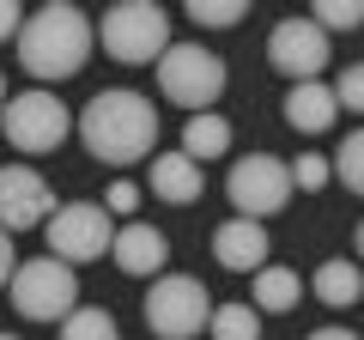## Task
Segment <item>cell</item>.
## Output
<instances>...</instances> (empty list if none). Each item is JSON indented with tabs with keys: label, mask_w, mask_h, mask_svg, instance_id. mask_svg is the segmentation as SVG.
Returning a JSON list of instances; mask_svg holds the SVG:
<instances>
[{
	"label": "cell",
	"mask_w": 364,
	"mask_h": 340,
	"mask_svg": "<svg viewBox=\"0 0 364 340\" xmlns=\"http://www.w3.org/2000/svg\"><path fill=\"white\" fill-rule=\"evenodd\" d=\"M104 201H109L104 213H116V219H134V213H140V183H128V176H116V183L104 188Z\"/></svg>",
	"instance_id": "cell-26"
},
{
	"label": "cell",
	"mask_w": 364,
	"mask_h": 340,
	"mask_svg": "<svg viewBox=\"0 0 364 340\" xmlns=\"http://www.w3.org/2000/svg\"><path fill=\"white\" fill-rule=\"evenodd\" d=\"M328 31L322 25H310V18H279L273 25V37H267V61L279 67V73L291 79V85H304V79H316L328 67Z\"/></svg>",
	"instance_id": "cell-10"
},
{
	"label": "cell",
	"mask_w": 364,
	"mask_h": 340,
	"mask_svg": "<svg viewBox=\"0 0 364 340\" xmlns=\"http://www.w3.org/2000/svg\"><path fill=\"white\" fill-rule=\"evenodd\" d=\"M225 195H231L237 219H273V213H286L291 207V170L279 164V158L267 152H249L231 164V176H225Z\"/></svg>",
	"instance_id": "cell-8"
},
{
	"label": "cell",
	"mask_w": 364,
	"mask_h": 340,
	"mask_svg": "<svg viewBox=\"0 0 364 340\" xmlns=\"http://www.w3.org/2000/svg\"><path fill=\"white\" fill-rule=\"evenodd\" d=\"M328 92H334V104H340V110H352V116H364V61L340 67V79L328 85Z\"/></svg>",
	"instance_id": "cell-25"
},
{
	"label": "cell",
	"mask_w": 364,
	"mask_h": 340,
	"mask_svg": "<svg viewBox=\"0 0 364 340\" xmlns=\"http://www.w3.org/2000/svg\"><path fill=\"white\" fill-rule=\"evenodd\" d=\"M310 25H322L328 37H334V31H358L364 25V0H316Z\"/></svg>",
	"instance_id": "cell-23"
},
{
	"label": "cell",
	"mask_w": 364,
	"mask_h": 340,
	"mask_svg": "<svg viewBox=\"0 0 364 340\" xmlns=\"http://www.w3.org/2000/svg\"><path fill=\"white\" fill-rule=\"evenodd\" d=\"M334 116H340V104H334V92H328L322 79H304V85H291V92H286V122L298 134H328V128H334Z\"/></svg>",
	"instance_id": "cell-15"
},
{
	"label": "cell",
	"mask_w": 364,
	"mask_h": 340,
	"mask_svg": "<svg viewBox=\"0 0 364 340\" xmlns=\"http://www.w3.org/2000/svg\"><path fill=\"white\" fill-rule=\"evenodd\" d=\"M0 134L13 140V152H55V146L73 134V116L55 92H13L0 104Z\"/></svg>",
	"instance_id": "cell-7"
},
{
	"label": "cell",
	"mask_w": 364,
	"mask_h": 340,
	"mask_svg": "<svg viewBox=\"0 0 364 340\" xmlns=\"http://www.w3.org/2000/svg\"><path fill=\"white\" fill-rule=\"evenodd\" d=\"M109 255H116L122 274L158 280V274H164V262H170V237L158 231V225H146V219H128L116 237H109Z\"/></svg>",
	"instance_id": "cell-12"
},
{
	"label": "cell",
	"mask_w": 364,
	"mask_h": 340,
	"mask_svg": "<svg viewBox=\"0 0 364 340\" xmlns=\"http://www.w3.org/2000/svg\"><path fill=\"white\" fill-rule=\"evenodd\" d=\"M0 104H6V73H0Z\"/></svg>",
	"instance_id": "cell-31"
},
{
	"label": "cell",
	"mask_w": 364,
	"mask_h": 340,
	"mask_svg": "<svg viewBox=\"0 0 364 340\" xmlns=\"http://www.w3.org/2000/svg\"><path fill=\"white\" fill-rule=\"evenodd\" d=\"M328 164H334V176L352 188V195H364V128H352L346 140L334 146V158H328Z\"/></svg>",
	"instance_id": "cell-21"
},
{
	"label": "cell",
	"mask_w": 364,
	"mask_h": 340,
	"mask_svg": "<svg viewBox=\"0 0 364 340\" xmlns=\"http://www.w3.org/2000/svg\"><path fill=\"white\" fill-rule=\"evenodd\" d=\"M146 188L158 201H170V207H195L200 201V164L182 158V152H158L152 170H146Z\"/></svg>",
	"instance_id": "cell-14"
},
{
	"label": "cell",
	"mask_w": 364,
	"mask_h": 340,
	"mask_svg": "<svg viewBox=\"0 0 364 340\" xmlns=\"http://www.w3.org/2000/svg\"><path fill=\"white\" fill-rule=\"evenodd\" d=\"M249 310L255 316H286V310H298V298H304V280L291 274V267H261L255 274V292H249Z\"/></svg>",
	"instance_id": "cell-18"
},
{
	"label": "cell",
	"mask_w": 364,
	"mask_h": 340,
	"mask_svg": "<svg viewBox=\"0 0 364 340\" xmlns=\"http://www.w3.org/2000/svg\"><path fill=\"white\" fill-rule=\"evenodd\" d=\"M91 43H97L91 18L79 6H67V0H49L18 25V61H25L31 79L55 85V79H73L91 61Z\"/></svg>",
	"instance_id": "cell-2"
},
{
	"label": "cell",
	"mask_w": 364,
	"mask_h": 340,
	"mask_svg": "<svg viewBox=\"0 0 364 340\" xmlns=\"http://www.w3.org/2000/svg\"><path fill=\"white\" fill-rule=\"evenodd\" d=\"M352 249H358V255H364V219H358V237H352Z\"/></svg>",
	"instance_id": "cell-30"
},
{
	"label": "cell",
	"mask_w": 364,
	"mask_h": 340,
	"mask_svg": "<svg viewBox=\"0 0 364 340\" xmlns=\"http://www.w3.org/2000/svg\"><path fill=\"white\" fill-rule=\"evenodd\" d=\"M18 25H25L18 0H0V43H6V37H18Z\"/></svg>",
	"instance_id": "cell-27"
},
{
	"label": "cell",
	"mask_w": 364,
	"mask_h": 340,
	"mask_svg": "<svg viewBox=\"0 0 364 340\" xmlns=\"http://www.w3.org/2000/svg\"><path fill=\"white\" fill-rule=\"evenodd\" d=\"M267 225L255 219H225L219 231H213V255H219V267H231V274H261L267 267Z\"/></svg>",
	"instance_id": "cell-13"
},
{
	"label": "cell",
	"mask_w": 364,
	"mask_h": 340,
	"mask_svg": "<svg viewBox=\"0 0 364 340\" xmlns=\"http://www.w3.org/2000/svg\"><path fill=\"white\" fill-rule=\"evenodd\" d=\"M225 61L213 49H200V43H170L164 55H158V92L170 97V104H182L188 116H200V110L219 104L225 92Z\"/></svg>",
	"instance_id": "cell-3"
},
{
	"label": "cell",
	"mask_w": 364,
	"mask_h": 340,
	"mask_svg": "<svg viewBox=\"0 0 364 340\" xmlns=\"http://www.w3.org/2000/svg\"><path fill=\"white\" fill-rule=\"evenodd\" d=\"M55 207H61V201H55V188L43 183V170H31V164H0V231H6V237L43 225Z\"/></svg>",
	"instance_id": "cell-11"
},
{
	"label": "cell",
	"mask_w": 364,
	"mask_h": 340,
	"mask_svg": "<svg viewBox=\"0 0 364 340\" xmlns=\"http://www.w3.org/2000/svg\"><path fill=\"white\" fill-rule=\"evenodd\" d=\"M286 170H291V188H304V195H316V188L334 183V164H328V152H304L298 164H286Z\"/></svg>",
	"instance_id": "cell-24"
},
{
	"label": "cell",
	"mask_w": 364,
	"mask_h": 340,
	"mask_svg": "<svg viewBox=\"0 0 364 340\" xmlns=\"http://www.w3.org/2000/svg\"><path fill=\"white\" fill-rule=\"evenodd\" d=\"M6 280H13V237L0 231V286H6Z\"/></svg>",
	"instance_id": "cell-28"
},
{
	"label": "cell",
	"mask_w": 364,
	"mask_h": 340,
	"mask_svg": "<svg viewBox=\"0 0 364 340\" xmlns=\"http://www.w3.org/2000/svg\"><path fill=\"white\" fill-rule=\"evenodd\" d=\"M310 340H364V334H352V328H334V322H328V328H316Z\"/></svg>",
	"instance_id": "cell-29"
},
{
	"label": "cell",
	"mask_w": 364,
	"mask_h": 340,
	"mask_svg": "<svg viewBox=\"0 0 364 340\" xmlns=\"http://www.w3.org/2000/svg\"><path fill=\"white\" fill-rule=\"evenodd\" d=\"M6 292H13V310L25 316V322H67V316L79 310V280H73V267L55 262V255L18 262L13 280H6Z\"/></svg>",
	"instance_id": "cell-4"
},
{
	"label": "cell",
	"mask_w": 364,
	"mask_h": 340,
	"mask_svg": "<svg viewBox=\"0 0 364 340\" xmlns=\"http://www.w3.org/2000/svg\"><path fill=\"white\" fill-rule=\"evenodd\" d=\"M79 140H85V152L97 164H116V170L140 164L158 146V110L128 85H109V92H97L79 110Z\"/></svg>",
	"instance_id": "cell-1"
},
{
	"label": "cell",
	"mask_w": 364,
	"mask_h": 340,
	"mask_svg": "<svg viewBox=\"0 0 364 340\" xmlns=\"http://www.w3.org/2000/svg\"><path fill=\"white\" fill-rule=\"evenodd\" d=\"M61 340H122V328H116V316H109V310L79 304V310L61 322Z\"/></svg>",
	"instance_id": "cell-20"
},
{
	"label": "cell",
	"mask_w": 364,
	"mask_h": 340,
	"mask_svg": "<svg viewBox=\"0 0 364 340\" xmlns=\"http://www.w3.org/2000/svg\"><path fill=\"white\" fill-rule=\"evenodd\" d=\"M0 340H18V334H0Z\"/></svg>",
	"instance_id": "cell-32"
},
{
	"label": "cell",
	"mask_w": 364,
	"mask_h": 340,
	"mask_svg": "<svg viewBox=\"0 0 364 340\" xmlns=\"http://www.w3.org/2000/svg\"><path fill=\"white\" fill-rule=\"evenodd\" d=\"M140 310H146L152 340H188V334H200V328H207L213 304H207V286H200L195 274H158Z\"/></svg>",
	"instance_id": "cell-6"
},
{
	"label": "cell",
	"mask_w": 364,
	"mask_h": 340,
	"mask_svg": "<svg viewBox=\"0 0 364 340\" xmlns=\"http://www.w3.org/2000/svg\"><path fill=\"white\" fill-rule=\"evenodd\" d=\"M109 213L97 207V201H67V207H55L49 219H43V243H49L55 262L79 267V262H97V255H109Z\"/></svg>",
	"instance_id": "cell-9"
},
{
	"label": "cell",
	"mask_w": 364,
	"mask_h": 340,
	"mask_svg": "<svg viewBox=\"0 0 364 340\" xmlns=\"http://www.w3.org/2000/svg\"><path fill=\"white\" fill-rule=\"evenodd\" d=\"M225 152H231V122L219 110H200V116L182 122V158L207 164V158H225Z\"/></svg>",
	"instance_id": "cell-16"
},
{
	"label": "cell",
	"mask_w": 364,
	"mask_h": 340,
	"mask_svg": "<svg viewBox=\"0 0 364 340\" xmlns=\"http://www.w3.org/2000/svg\"><path fill=\"white\" fill-rule=\"evenodd\" d=\"M97 43H104V55H116L122 67H146V61H158V55L170 49V18L152 0H122V6L104 13Z\"/></svg>",
	"instance_id": "cell-5"
},
{
	"label": "cell",
	"mask_w": 364,
	"mask_h": 340,
	"mask_svg": "<svg viewBox=\"0 0 364 340\" xmlns=\"http://www.w3.org/2000/svg\"><path fill=\"white\" fill-rule=\"evenodd\" d=\"M316 298L328 304V310H346V304H358L364 298V267L358 262H346V255H334V262H322L316 267Z\"/></svg>",
	"instance_id": "cell-17"
},
{
	"label": "cell",
	"mask_w": 364,
	"mask_h": 340,
	"mask_svg": "<svg viewBox=\"0 0 364 340\" xmlns=\"http://www.w3.org/2000/svg\"><path fill=\"white\" fill-rule=\"evenodd\" d=\"M188 18L200 31H231L249 18V0H188Z\"/></svg>",
	"instance_id": "cell-22"
},
{
	"label": "cell",
	"mask_w": 364,
	"mask_h": 340,
	"mask_svg": "<svg viewBox=\"0 0 364 340\" xmlns=\"http://www.w3.org/2000/svg\"><path fill=\"white\" fill-rule=\"evenodd\" d=\"M207 334L213 340H261V316L249 310V304H213Z\"/></svg>",
	"instance_id": "cell-19"
}]
</instances>
